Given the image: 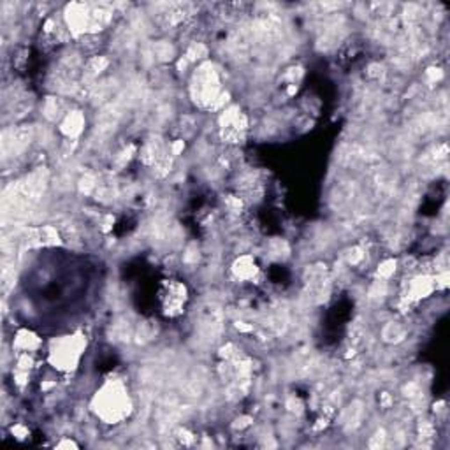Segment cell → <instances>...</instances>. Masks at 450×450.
<instances>
[{"label": "cell", "mask_w": 450, "mask_h": 450, "mask_svg": "<svg viewBox=\"0 0 450 450\" xmlns=\"http://www.w3.org/2000/svg\"><path fill=\"white\" fill-rule=\"evenodd\" d=\"M67 125H70L69 128H63L67 134H78V132L81 130V125H83V118H81L80 114H76V113H70L69 116L65 118L63 127H67Z\"/></svg>", "instance_id": "cell-4"}, {"label": "cell", "mask_w": 450, "mask_h": 450, "mask_svg": "<svg viewBox=\"0 0 450 450\" xmlns=\"http://www.w3.org/2000/svg\"><path fill=\"white\" fill-rule=\"evenodd\" d=\"M16 345L21 346L23 350H34L39 346V339L30 333H21L20 336H18Z\"/></svg>", "instance_id": "cell-5"}, {"label": "cell", "mask_w": 450, "mask_h": 450, "mask_svg": "<svg viewBox=\"0 0 450 450\" xmlns=\"http://www.w3.org/2000/svg\"><path fill=\"white\" fill-rule=\"evenodd\" d=\"M384 266H385V267H392V266H396V264H394V260H389V262H385ZM392 271H394V269H382V271H380V274L387 276V274H391Z\"/></svg>", "instance_id": "cell-6"}, {"label": "cell", "mask_w": 450, "mask_h": 450, "mask_svg": "<svg viewBox=\"0 0 450 450\" xmlns=\"http://www.w3.org/2000/svg\"><path fill=\"white\" fill-rule=\"evenodd\" d=\"M95 406L101 417L113 422L128 412V398L125 396V391L120 384H113L111 387H106L95 399Z\"/></svg>", "instance_id": "cell-1"}, {"label": "cell", "mask_w": 450, "mask_h": 450, "mask_svg": "<svg viewBox=\"0 0 450 450\" xmlns=\"http://www.w3.org/2000/svg\"><path fill=\"white\" fill-rule=\"evenodd\" d=\"M83 338H67V339H62V341H58V345H56V350L53 348L51 350V359H53V364H58V367H62V369H70V367H74V364L78 362V359H80V353L81 350H83Z\"/></svg>", "instance_id": "cell-2"}, {"label": "cell", "mask_w": 450, "mask_h": 450, "mask_svg": "<svg viewBox=\"0 0 450 450\" xmlns=\"http://www.w3.org/2000/svg\"><path fill=\"white\" fill-rule=\"evenodd\" d=\"M236 273H238L239 278H250L255 274V264L248 259V257H243L236 262Z\"/></svg>", "instance_id": "cell-3"}]
</instances>
